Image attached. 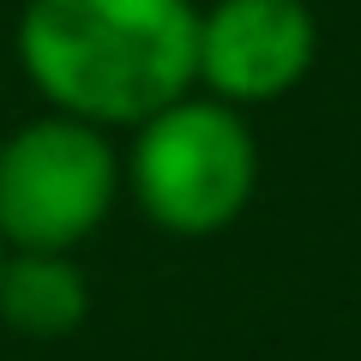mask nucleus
Here are the masks:
<instances>
[{
    "label": "nucleus",
    "instance_id": "1",
    "mask_svg": "<svg viewBox=\"0 0 361 361\" xmlns=\"http://www.w3.org/2000/svg\"><path fill=\"white\" fill-rule=\"evenodd\" d=\"M18 66L54 115L139 127L180 103L199 73L193 0H25Z\"/></svg>",
    "mask_w": 361,
    "mask_h": 361
},
{
    "label": "nucleus",
    "instance_id": "2",
    "mask_svg": "<svg viewBox=\"0 0 361 361\" xmlns=\"http://www.w3.org/2000/svg\"><path fill=\"white\" fill-rule=\"evenodd\" d=\"M259 187V139L241 109L217 103L205 90H187L180 103L157 109L133 127L121 151V193L145 211L163 235L205 241L223 235Z\"/></svg>",
    "mask_w": 361,
    "mask_h": 361
},
{
    "label": "nucleus",
    "instance_id": "3",
    "mask_svg": "<svg viewBox=\"0 0 361 361\" xmlns=\"http://www.w3.org/2000/svg\"><path fill=\"white\" fill-rule=\"evenodd\" d=\"M121 199V151L103 127L37 115L0 139V241L13 253H73Z\"/></svg>",
    "mask_w": 361,
    "mask_h": 361
},
{
    "label": "nucleus",
    "instance_id": "4",
    "mask_svg": "<svg viewBox=\"0 0 361 361\" xmlns=\"http://www.w3.org/2000/svg\"><path fill=\"white\" fill-rule=\"evenodd\" d=\"M319 61V25L307 0H211L199 13L193 90L229 109H265Z\"/></svg>",
    "mask_w": 361,
    "mask_h": 361
},
{
    "label": "nucleus",
    "instance_id": "5",
    "mask_svg": "<svg viewBox=\"0 0 361 361\" xmlns=\"http://www.w3.org/2000/svg\"><path fill=\"white\" fill-rule=\"evenodd\" d=\"M90 313V283L73 253H6L0 265V319L18 337H73Z\"/></svg>",
    "mask_w": 361,
    "mask_h": 361
},
{
    "label": "nucleus",
    "instance_id": "6",
    "mask_svg": "<svg viewBox=\"0 0 361 361\" xmlns=\"http://www.w3.org/2000/svg\"><path fill=\"white\" fill-rule=\"evenodd\" d=\"M0 265H6V241H0Z\"/></svg>",
    "mask_w": 361,
    "mask_h": 361
}]
</instances>
